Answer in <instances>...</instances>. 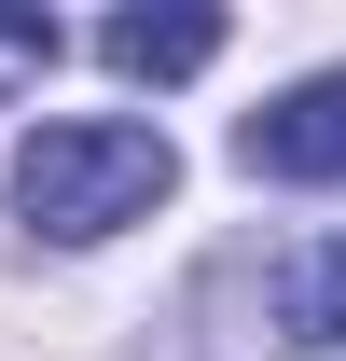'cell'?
<instances>
[{
    "label": "cell",
    "instance_id": "5",
    "mask_svg": "<svg viewBox=\"0 0 346 361\" xmlns=\"http://www.w3.org/2000/svg\"><path fill=\"white\" fill-rule=\"evenodd\" d=\"M56 70V14H0V84H42Z\"/></svg>",
    "mask_w": 346,
    "mask_h": 361
},
{
    "label": "cell",
    "instance_id": "2",
    "mask_svg": "<svg viewBox=\"0 0 346 361\" xmlns=\"http://www.w3.org/2000/svg\"><path fill=\"white\" fill-rule=\"evenodd\" d=\"M236 167L250 180H346V70L333 84H291L277 111L236 126Z\"/></svg>",
    "mask_w": 346,
    "mask_h": 361
},
{
    "label": "cell",
    "instance_id": "1",
    "mask_svg": "<svg viewBox=\"0 0 346 361\" xmlns=\"http://www.w3.org/2000/svg\"><path fill=\"white\" fill-rule=\"evenodd\" d=\"M167 180H180V153H167V126H125V111H84V126H42V139H14V209L42 236H125L139 209H167Z\"/></svg>",
    "mask_w": 346,
    "mask_h": 361
},
{
    "label": "cell",
    "instance_id": "4",
    "mask_svg": "<svg viewBox=\"0 0 346 361\" xmlns=\"http://www.w3.org/2000/svg\"><path fill=\"white\" fill-rule=\"evenodd\" d=\"M97 56H111L125 84H180V70H208V56H222V14H111Z\"/></svg>",
    "mask_w": 346,
    "mask_h": 361
},
{
    "label": "cell",
    "instance_id": "3",
    "mask_svg": "<svg viewBox=\"0 0 346 361\" xmlns=\"http://www.w3.org/2000/svg\"><path fill=\"white\" fill-rule=\"evenodd\" d=\"M263 319H277L291 348H346V236H305V250H277V278H263Z\"/></svg>",
    "mask_w": 346,
    "mask_h": 361
}]
</instances>
